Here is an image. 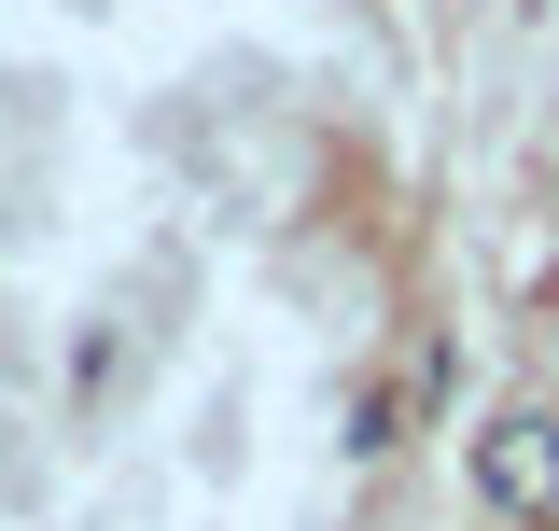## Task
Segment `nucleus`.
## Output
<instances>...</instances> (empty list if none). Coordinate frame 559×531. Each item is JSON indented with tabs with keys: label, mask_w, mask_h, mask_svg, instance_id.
Masks as SVG:
<instances>
[{
	"label": "nucleus",
	"mask_w": 559,
	"mask_h": 531,
	"mask_svg": "<svg viewBox=\"0 0 559 531\" xmlns=\"http://www.w3.org/2000/svg\"><path fill=\"white\" fill-rule=\"evenodd\" d=\"M462 475L489 518H559V405H489L462 434Z\"/></svg>",
	"instance_id": "f257e3e1"
}]
</instances>
